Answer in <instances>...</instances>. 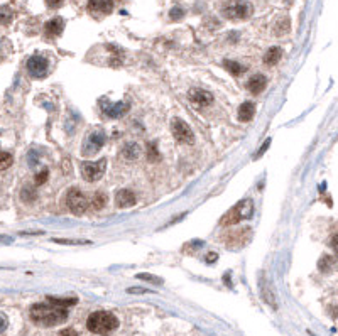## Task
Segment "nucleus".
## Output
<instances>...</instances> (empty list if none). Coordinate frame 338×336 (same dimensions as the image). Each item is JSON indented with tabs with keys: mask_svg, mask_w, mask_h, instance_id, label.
<instances>
[{
	"mask_svg": "<svg viewBox=\"0 0 338 336\" xmlns=\"http://www.w3.org/2000/svg\"><path fill=\"white\" fill-rule=\"evenodd\" d=\"M31 314L32 323H36L37 326H43V328H51L56 326V324H61L68 319V309L61 308V306H56L52 303L46 304H34L29 311Z\"/></svg>",
	"mask_w": 338,
	"mask_h": 336,
	"instance_id": "obj_1",
	"label": "nucleus"
},
{
	"mask_svg": "<svg viewBox=\"0 0 338 336\" xmlns=\"http://www.w3.org/2000/svg\"><path fill=\"white\" fill-rule=\"evenodd\" d=\"M86 328L95 335L107 336L119 328V319L115 318V314H112L108 311H97L88 316Z\"/></svg>",
	"mask_w": 338,
	"mask_h": 336,
	"instance_id": "obj_2",
	"label": "nucleus"
},
{
	"mask_svg": "<svg viewBox=\"0 0 338 336\" xmlns=\"http://www.w3.org/2000/svg\"><path fill=\"white\" fill-rule=\"evenodd\" d=\"M252 211H254L252 200H242V201H238V203L235 205L234 208H230L229 211H227L225 215L222 216V220H220V225H222V227L237 225L238 221H242V220H245V218H250V216H252Z\"/></svg>",
	"mask_w": 338,
	"mask_h": 336,
	"instance_id": "obj_3",
	"label": "nucleus"
},
{
	"mask_svg": "<svg viewBox=\"0 0 338 336\" xmlns=\"http://www.w3.org/2000/svg\"><path fill=\"white\" fill-rule=\"evenodd\" d=\"M66 205H68V208H70V211H73L75 215L79 216L86 211V208H88V200H86V196L81 193V191L73 188V189L68 191Z\"/></svg>",
	"mask_w": 338,
	"mask_h": 336,
	"instance_id": "obj_4",
	"label": "nucleus"
},
{
	"mask_svg": "<svg viewBox=\"0 0 338 336\" xmlns=\"http://www.w3.org/2000/svg\"><path fill=\"white\" fill-rule=\"evenodd\" d=\"M250 14H252L250 3L242 2V0H234V2L227 3L223 9V15L227 19H247Z\"/></svg>",
	"mask_w": 338,
	"mask_h": 336,
	"instance_id": "obj_5",
	"label": "nucleus"
},
{
	"mask_svg": "<svg viewBox=\"0 0 338 336\" xmlns=\"http://www.w3.org/2000/svg\"><path fill=\"white\" fill-rule=\"evenodd\" d=\"M171 130H173L174 139H176L180 144H193L195 142V135H193L189 125L186 124V122L180 120V118H176V120L173 122Z\"/></svg>",
	"mask_w": 338,
	"mask_h": 336,
	"instance_id": "obj_6",
	"label": "nucleus"
},
{
	"mask_svg": "<svg viewBox=\"0 0 338 336\" xmlns=\"http://www.w3.org/2000/svg\"><path fill=\"white\" fill-rule=\"evenodd\" d=\"M105 166H107V161H105V159H102L100 162H83L81 176L90 182L98 181L105 173Z\"/></svg>",
	"mask_w": 338,
	"mask_h": 336,
	"instance_id": "obj_7",
	"label": "nucleus"
},
{
	"mask_svg": "<svg viewBox=\"0 0 338 336\" xmlns=\"http://www.w3.org/2000/svg\"><path fill=\"white\" fill-rule=\"evenodd\" d=\"M105 140H107V135H105L104 130H95L90 133L88 140H86L85 147H83V155H93L100 151L102 147L105 146Z\"/></svg>",
	"mask_w": 338,
	"mask_h": 336,
	"instance_id": "obj_8",
	"label": "nucleus"
},
{
	"mask_svg": "<svg viewBox=\"0 0 338 336\" xmlns=\"http://www.w3.org/2000/svg\"><path fill=\"white\" fill-rule=\"evenodd\" d=\"M27 71L34 78H43L48 73V59L39 54L31 56L27 59Z\"/></svg>",
	"mask_w": 338,
	"mask_h": 336,
	"instance_id": "obj_9",
	"label": "nucleus"
},
{
	"mask_svg": "<svg viewBox=\"0 0 338 336\" xmlns=\"http://www.w3.org/2000/svg\"><path fill=\"white\" fill-rule=\"evenodd\" d=\"M189 100H191L193 105L196 108H201V106H207L213 102V95L210 91H205V90H191L189 91Z\"/></svg>",
	"mask_w": 338,
	"mask_h": 336,
	"instance_id": "obj_10",
	"label": "nucleus"
},
{
	"mask_svg": "<svg viewBox=\"0 0 338 336\" xmlns=\"http://www.w3.org/2000/svg\"><path fill=\"white\" fill-rule=\"evenodd\" d=\"M102 106H104V113L108 118H119L130 110V105L127 102H117V103H112V105H102Z\"/></svg>",
	"mask_w": 338,
	"mask_h": 336,
	"instance_id": "obj_11",
	"label": "nucleus"
},
{
	"mask_svg": "<svg viewBox=\"0 0 338 336\" xmlns=\"http://www.w3.org/2000/svg\"><path fill=\"white\" fill-rule=\"evenodd\" d=\"M115 203L119 208H130L137 203V196L130 189H120L115 196Z\"/></svg>",
	"mask_w": 338,
	"mask_h": 336,
	"instance_id": "obj_12",
	"label": "nucleus"
},
{
	"mask_svg": "<svg viewBox=\"0 0 338 336\" xmlns=\"http://www.w3.org/2000/svg\"><path fill=\"white\" fill-rule=\"evenodd\" d=\"M113 7V0H90L88 9L93 14H110Z\"/></svg>",
	"mask_w": 338,
	"mask_h": 336,
	"instance_id": "obj_13",
	"label": "nucleus"
},
{
	"mask_svg": "<svg viewBox=\"0 0 338 336\" xmlns=\"http://www.w3.org/2000/svg\"><path fill=\"white\" fill-rule=\"evenodd\" d=\"M265 86H267V78H265L264 75H254L252 78L247 81V88H249L250 93H254V95H259L260 91H264Z\"/></svg>",
	"mask_w": 338,
	"mask_h": 336,
	"instance_id": "obj_14",
	"label": "nucleus"
},
{
	"mask_svg": "<svg viewBox=\"0 0 338 336\" xmlns=\"http://www.w3.org/2000/svg\"><path fill=\"white\" fill-rule=\"evenodd\" d=\"M256 117V103L254 102H244L238 106V120L240 122H250Z\"/></svg>",
	"mask_w": 338,
	"mask_h": 336,
	"instance_id": "obj_15",
	"label": "nucleus"
},
{
	"mask_svg": "<svg viewBox=\"0 0 338 336\" xmlns=\"http://www.w3.org/2000/svg\"><path fill=\"white\" fill-rule=\"evenodd\" d=\"M63 29H64V21L61 17L51 19V21H48L46 26H44V30H46L48 36H59V34L63 32Z\"/></svg>",
	"mask_w": 338,
	"mask_h": 336,
	"instance_id": "obj_16",
	"label": "nucleus"
},
{
	"mask_svg": "<svg viewBox=\"0 0 338 336\" xmlns=\"http://www.w3.org/2000/svg\"><path fill=\"white\" fill-rule=\"evenodd\" d=\"M249 236H250V230H238V232H235L234 235H227V238H232V242H227V247H230L232 249L235 240H238V247L245 245L247 240H249Z\"/></svg>",
	"mask_w": 338,
	"mask_h": 336,
	"instance_id": "obj_17",
	"label": "nucleus"
},
{
	"mask_svg": "<svg viewBox=\"0 0 338 336\" xmlns=\"http://www.w3.org/2000/svg\"><path fill=\"white\" fill-rule=\"evenodd\" d=\"M48 301L52 304H56V306H61V308H70V306H75V304L78 303L77 297H54V296H48Z\"/></svg>",
	"mask_w": 338,
	"mask_h": 336,
	"instance_id": "obj_18",
	"label": "nucleus"
},
{
	"mask_svg": "<svg viewBox=\"0 0 338 336\" xmlns=\"http://www.w3.org/2000/svg\"><path fill=\"white\" fill-rule=\"evenodd\" d=\"M283 58V49L281 48H271L264 56V63L265 64H276L279 63V59Z\"/></svg>",
	"mask_w": 338,
	"mask_h": 336,
	"instance_id": "obj_19",
	"label": "nucleus"
},
{
	"mask_svg": "<svg viewBox=\"0 0 338 336\" xmlns=\"http://www.w3.org/2000/svg\"><path fill=\"white\" fill-rule=\"evenodd\" d=\"M122 154H124V157H125V159H129V161H134V159H137V157H139V154H140V147H139L135 142H130V144H127V146L124 147Z\"/></svg>",
	"mask_w": 338,
	"mask_h": 336,
	"instance_id": "obj_20",
	"label": "nucleus"
},
{
	"mask_svg": "<svg viewBox=\"0 0 338 336\" xmlns=\"http://www.w3.org/2000/svg\"><path fill=\"white\" fill-rule=\"evenodd\" d=\"M260 291H262V296H264V299L267 301V303L271 304L272 308H277V306H276L274 294H271V289H269L267 281H265V279H264V274H262V279H260Z\"/></svg>",
	"mask_w": 338,
	"mask_h": 336,
	"instance_id": "obj_21",
	"label": "nucleus"
},
{
	"mask_svg": "<svg viewBox=\"0 0 338 336\" xmlns=\"http://www.w3.org/2000/svg\"><path fill=\"white\" fill-rule=\"evenodd\" d=\"M225 68L234 76H240L242 73H245V70H247V66H244V64L237 63V61H229V59L225 61Z\"/></svg>",
	"mask_w": 338,
	"mask_h": 336,
	"instance_id": "obj_22",
	"label": "nucleus"
},
{
	"mask_svg": "<svg viewBox=\"0 0 338 336\" xmlns=\"http://www.w3.org/2000/svg\"><path fill=\"white\" fill-rule=\"evenodd\" d=\"M12 17H14V12L10 7H7V5L0 7V24L9 26L10 22H12Z\"/></svg>",
	"mask_w": 338,
	"mask_h": 336,
	"instance_id": "obj_23",
	"label": "nucleus"
},
{
	"mask_svg": "<svg viewBox=\"0 0 338 336\" xmlns=\"http://www.w3.org/2000/svg\"><path fill=\"white\" fill-rule=\"evenodd\" d=\"M147 159H149V162H157L161 159V154H159L157 144L156 142L147 144Z\"/></svg>",
	"mask_w": 338,
	"mask_h": 336,
	"instance_id": "obj_24",
	"label": "nucleus"
},
{
	"mask_svg": "<svg viewBox=\"0 0 338 336\" xmlns=\"http://www.w3.org/2000/svg\"><path fill=\"white\" fill-rule=\"evenodd\" d=\"M21 198H22V201H34L37 198V193H36V188L34 186H24V189H22V193H21Z\"/></svg>",
	"mask_w": 338,
	"mask_h": 336,
	"instance_id": "obj_25",
	"label": "nucleus"
},
{
	"mask_svg": "<svg viewBox=\"0 0 338 336\" xmlns=\"http://www.w3.org/2000/svg\"><path fill=\"white\" fill-rule=\"evenodd\" d=\"M107 205V196L104 193H95L93 194V200H92V206L95 209H102L104 206Z\"/></svg>",
	"mask_w": 338,
	"mask_h": 336,
	"instance_id": "obj_26",
	"label": "nucleus"
},
{
	"mask_svg": "<svg viewBox=\"0 0 338 336\" xmlns=\"http://www.w3.org/2000/svg\"><path fill=\"white\" fill-rule=\"evenodd\" d=\"M14 159L9 152H0V171H5L12 166Z\"/></svg>",
	"mask_w": 338,
	"mask_h": 336,
	"instance_id": "obj_27",
	"label": "nucleus"
},
{
	"mask_svg": "<svg viewBox=\"0 0 338 336\" xmlns=\"http://www.w3.org/2000/svg\"><path fill=\"white\" fill-rule=\"evenodd\" d=\"M333 263H335V258L330 257V255H326V257L321 258L318 265H320V270H321V272H330V270H332V265H333Z\"/></svg>",
	"mask_w": 338,
	"mask_h": 336,
	"instance_id": "obj_28",
	"label": "nucleus"
},
{
	"mask_svg": "<svg viewBox=\"0 0 338 336\" xmlns=\"http://www.w3.org/2000/svg\"><path fill=\"white\" fill-rule=\"evenodd\" d=\"M137 279L140 281H146V282H153L156 285H161L162 284V279L157 276H153V274H137Z\"/></svg>",
	"mask_w": 338,
	"mask_h": 336,
	"instance_id": "obj_29",
	"label": "nucleus"
},
{
	"mask_svg": "<svg viewBox=\"0 0 338 336\" xmlns=\"http://www.w3.org/2000/svg\"><path fill=\"white\" fill-rule=\"evenodd\" d=\"M48 176H49V171L48 169H43L41 173H37V176H36V186L44 184V182L48 181Z\"/></svg>",
	"mask_w": 338,
	"mask_h": 336,
	"instance_id": "obj_30",
	"label": "nucleus"
},
{
	"mask_svg": "<svg viewBox=\"0 0 338 336\" xmlns=\"http://www.w3.org/2000/svg\"><path fill=\"white\" fill-rule=\"evenodd\" d=\"M184 15V10L181 9V7H174V9H171L169 12V17L173 19V21H176V19H181Z\"/></svg>",
	"mask_w": 338,
	"mask_h": 336,
	"instance_id": "obj_31",
	"label": "nucleus"
},
{
	"mask_svg": "<svg viewBox=\"0 0 338 336\" xmlns=\"http://www.w3.org/2000/svg\"><path fill=\"white\" fill-rule=\"evenodd\" d=\"M56 243H64V245H81V243H90V242H83V240H61V238H54Z\"/></svg>",
	"mask_w": 338,
	"mask_h": 336,
	"instance_id": "obj_32",
	"label": "nucleus"
},
{
	"mask_svg": "<svg viewBox=\"0 0 338 336\" xmlns=\"http://www.w3.org/2000/svg\"><path fill=\"white\" fill-rule=\"evenodd\" d=\"M7 326H9V319H7V316L3 312H0V333H3L7 330Z\"/></svg>",
	"mask_w": 338,
	"mask_h": 336,
	"instance_id": "obj_33",
	"label": "nucleus"
},
{
	"mask_svg": "<svg viewBox=\"0 0 338 336\" xmlns=\"http://www.w3.org/2000/svg\"><path fill=\"white\" fill-rule=\"evenodd\" d=\"M269 146H271V139H267V140H265L264 144H262V147L259 149V151H257V154H256V159H259L260 155L264 154V152H265V151H267V149H269Z\"/></svg>",
	"mask_w": 338,
	"mask_h": 336,
	"instance_id": "obj_34",
	"label": "nucleus"
},
{
	"mask_svg": "<svg viewBox=\"0 0 338 336\" xmlns=\"http://www.w3.org/2000/svg\"><path fill=\"white\" fill-rule=\"evenodd\" d=\"M46 3L49 9H58V7H61L64 3V0H46Z\"/></svg>",
	"mask_w": 338,
	"mask_h": 336,
	"instance_id": "obj_35",
	"label": "nucleus"
},
{
	"mask_svg": "<svg viewBox=\"0 0 338 336\" xmlns=\"http://www.w3.org/2000/svg\"><path fill=\"white\" fill-rule=\"evenodd\" d=\"M59 336H78V333L73 330V328H66V330L59 331Z\"/></svg>",
	"mask_w": 338,
	"mask_h": 336,
	"instance_id": "obj_36",
	"label": "nucleus"
},
{
	"mask_svg": "<svg viewBox=\"0 0 338 336\" xmlns=\"http://www.w3.org/2000/svg\"><path fill=\"white\" fill-rule=\"evenodd\" d=\"M129 292H130V294H146L149 291H147V289H142V287H130V289H129Z\"/></svg>",
	"mask_w": 338,
	"mask_h": 336,
	"instance_id": "obj_37",
	"label": "nucleus"
},
{
	"mask_svg": "<svg viewBox=\"0 0 338 336\" xmlns=\"http://www.w3.org/2000/svg\"><path fill=\"white\" fill-rule=\"evenodd\" d=\"M216 257H218V255H216V254H210V255H208V257H207V262H213Z\"/></svg>",
	"mask_w": 338,
	"mask_h": 336,
	"instance_id": "obj_38",
	"label": "nucleus"
},
{
	"mask_svg": "<svg viewBox=\"0 0 338 336\" xmlns=\"http://www.w3.org/2000/svg\"><path fill=\"white\" fill-rule=\"evenodd\" d=\"M332 238H333V240H332V249L337 250V235H333Z\"/></svg>",
	"mask_w": 338,
	"mask_h": 336,
	"instance_id": "obj_39",
	"label": "nucleus"
}]
</instances>
